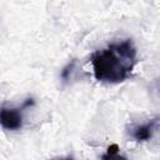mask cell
<instances>
[{"instance_id":"6da1fadb","label":"cell","mask_w":160,"mask_h":160,"mask_svg":"<svg viewBox=\"0 0 160 160\" xmlns=\"http://www.w3.org/2000/svg\"><path fill=\"white\" fill-rule=\"evenodd\" d=\"M136 48L131 39L115 41L92 52L94 78L100 82L119 84L130 78L136 64Z\"/></svg>"},{"instance_id":"7a4b0ae2","label":"cell","mask_w":160,"mask_h":160,"mask_svg":"<svg viewBox=\"0 0 160 160\" xmlns=\"http://www.w3.org/2000/svg\"><path fill=\"white\" fill-rule=\"evenodd\" d=\"M22 114L20 109L0 108V125L5 130L15 131L22 128Z\"/></svg>"},{"instance_id":"3957f363","label":"cell","mask_w":160,"mask_h":160,"mask_svg":"<svg viewBox=\"0 0 160 160\" xmlns=\"http://www.w3.org/2000/svg\"><path fill=\"white\" fill-rule=\"evenodd\" d=\"M156 128H158V119L155 118V119H152V120H150L142 125L132 126L130 134L136 141L142 142V141H148L152 138Z\"/></svg>"},{"instance_id":"277c9868","label":"cell","mask_w":160,"mask_h":160,"mask_svg":"<svg viewBox=\"0 0 160 160\" xmlns=\"http://www.w3.org/2000/svg\"><path fill=\"white\" fill-rule=\"evenodd\" d=\"M101 160H128L125 156L119 154V146L116 144L110 145L106 149V152L101 156Z\"/></svg>"},{"instance_id":"5b68a950","label":"cell","mask_w":160,"mask_h":160,"mask_svg":"<svg viewBox=\"0 0 160 160\" xmlns=\"http://www.w3.org/2000/svg\"><path fill=\"white\" fill-rule=\"evenodd\" d=\"M75 66H76V60L74 59V60H71L70 62H68L64 68H62V70H61V80L64 81V82H68L70 79H71V76H72V74H74V71H75Z\"/></svg>"},{"instance_id":"8992f818","label":"cell","mask_w":160,"mask_h":160,"mask_svg":"<svg viewBox=\"0 0 160 160\" xmlns=\"http://www.w3.org/2000/svg\"><path fill=\"white\" fill-rule=\"evenodd\" d=\"M50 160H75L72 156H62V158H54Z\"/></svg>"}]
</instances>
